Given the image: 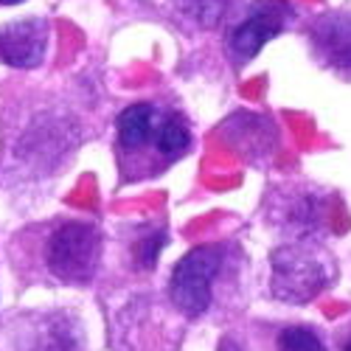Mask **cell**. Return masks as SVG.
<instances>
[{
    "mask_svg": "<svg viewBox=\"0 0 351 351\" xmlns=\"http://www.w3.org/2000/svg\"><path fill=\"white\" fill-rule=\"evenodd\" d=\"M191 124L171 104L138 101L115 119V160L124 183L160 178L191 152Z\"/></svg>",
    "mask_w": 351,
    "mask_h": 351,
    "instance_id": "6da1fadb",
    "label": "cell"
},
{
    "mask_svg": "<svg viewBox=\"0 0 351 351\" xmlns=\"http://www.w3.org/2000/svg\"><path fill=\"white\" fill-rule=\"evenodd\" d=\"M104 253V237L96 222L62 219L56 222L43 245V261L51 278L60 284H90L99 273Z\"/></svg>",
    "mask_w": 351,
    "mask_h": 351,
    "instance_id": "7a4b0ae2",
    "label": "cell"
},
{
    "mask_svg": "<svg viewBox=\"0 0 351 351\" xmlns=\"http://www.w3.org/2000/svg\"><path fill=\"white\" fill-rule=\"evenodd\" d=\"M270 265H273L270 289L284 304H309L332 284L335 276L332 258L306 239L276 247L270 256Z\"/></svg>",
    "mask_w": 351,
    "mask_h": 351,
    "instance_id": "3957f363",
    "label": "cell"
},
{
    "mask_svg": "<svg viewBox=\"0 0 351 351\" xmlns=\"http://www.w3.org/2000/svg\"><path fill=\"white\" fill-rule=\"evenodd\" d=\"M298 12L289 0H250V3L228 20L225 53L233 68H247L258 51L278 34L289 32Z\"/></svg>",
    "mask_w": 351,
    "mask_h": 351,
    "instance_id": "277c9868",
    "label": "cell"
},
{
    "mask_svg": "<svg viewBox=\"0 0 351 351\" xmlns=\"http://www.w3.org/2000/svg\"><path fill=\"white\" fill-rule=\"evenodd\" d=\"M228 245H199L189 250L169 276V298L186 317H202L214 304V287L228 267Z\"/></svg>",
    "mask_w": 351,
    "mask_h": 351,
    "instance_id": "5b68a950",
    "label": "cell"
},
{
    "mask_svg": "<svg viewBox=\"0 0 351 351\" xmlns=\"http://www.w3.org/2000/svg\"><path fill=\"white\" fill-rule=\"evenodd\" d=\"M309 56L340 79H351V12L332 9L304 25Z\"/></svg>",
    "mask_w": 351,
    "mask_h": 351,
    "instance_id": "8992f818",
    "label": "cell"
},
{
    "mask_svg": "<svg viewBox=\"0 0 351 351\" xmlns=\"http://www.w3.org/2000/svg\"><path fill=\"white\" fill-rule=\"evenodd\" d=\"M48 23L43 17H23L0 25V62L9 68H40L48 51Z\"/></svg>",
    "mask_w": 351,
    "mask_h": 351,
    "instance_id": "52a82bcc",
    "label": "cell"
},
{
    "mask_svg": "<svg viewBox=\"0 0 351 351\" xmlns=\"http://www.w3.org/2000/svg\"><path fill=\"white\" fill-rule=\"evenodd\" d=\"M23 335V351H82V332L68 315H43Z\"/></svg>",
    "mask_w": 351,
    "mask_h": 351,
    "instance_id": "ba28073f",
    "label": "cell"
},
{
    "mask_svg": "<svg viewBox=\"0 0 351 351\" xmlns=\"http://www.w3.org/2000/svg\"><path fill=\"white\" fill-rule=\"evenodd\" d=\"M174 12L197 28H214L230 17L233 0H171Z\"/></svg>",
    "mask_w": 351,
    "mask_h": 351,
    "instance_id": "9c48e42d",
    "label": "cell"
},
{
    "mask_svg": "<svg viewBox=\"0 0 351 351\" xmlns=\"http://www.w3.org/2000/svg\"><path fill=\"white\" fill-rule=\"evenodd\" d=\"M276 351H329L312 326H284L276 337Z\"/></svg>",
    "mask_w": 351,
    "mask_h": 351,
    "instance_id": "30bf717a",
    "label": "cell"
},
{
    "mask_svg": "<svg viewBox=\"0 0 351 351\" xmlns=\"http://www.w3.org/2000/svg\"><path fill=\"white\" fill-rule=\"evenodd\" d=\"M166 242H169V230H166V228L149 230L146 237H141V239L135 242V247H132V256H135V261H138V267H141V270H152Z\"/></svg>",
    "mask_w": 351,
    "mask_h": 351,
    "instance_id": "8fae6325",
    "label": "cell"
},
{
    "mask_svg": "<svg viewBox=\"0 0 351 351\" xmlns=\"http://www.w3.org/2000/svg\"><path fill=\"white\" fill-rule=\"evenodd\" d=\"M219 351H245V348H242V346H239L237 340H230V337H225V340L219 343Z\"/></svg>",
    "mask_w": 351,
    "mask_h": 351,
    "instance_id": "7c38bea8",
    "label": "cell"
},
{
    "mask_svg": "<svg viewBox=\"0 0 351 351\" xmlns=\"http://www.w3.org/2000/svg\"><path fill=\"white\" fill-rule=\"evenodd\" d=\"M17 3H25V0H0V6H17Z\"/></svg>",
    "mask_w": 351,
    "mask_h": 351,
    "instance_id": "4fadbf2b",
    "label": "cell"
},
{
    "mask_svg": "<svg viewBox=\"0 0 351 351\" xmlns=\"http://www.w3.org/2000/svg\"><path fill=\"white\" fill-rule=\"evenodd\" d=\"M343 351H351V335L343 340Z\"/></svg>",
    "mask_w": 351,
    "mask_h": 351,
    "instance_id": "5bb4252c",
    "label": "cell"
}]
</instances>
